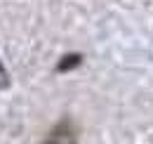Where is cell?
I'll return each instance as SVG.
<instances>
[{
    "instance_id": "1",
    "label": "cell",
    "mask_w": 153,
    "mask_h": 144,
    "mask_svg": "<svg viewBox=\"0 0 153 144\" xmlns=\"http://www.w3.org/2000/svg\"><path fill=\"white\" fill-rule=\"evenodd\" d=\"M42 144H78V128L71 118H61L57 125L50 130L47 140Z\"/></svg>"
},
{
    "instance_id": "2",
    "label": "cell",
    "mask_w": 153,
    "mask_h": 144,
    "mask_svg": "<svg viewBox=\"0 0 153 144\" xmlns=\"http://www.w3.org/2000/svg\"><path fill=\"white\" fill-rule=\"evenodd\" d=\"M80 64H82V54H78V52L64 54V57L59 59V64H57V71H59V73L73 71V69H76V66H80Z\"/></svg>"
},
{
    "instance_id": "3",
    "label": "cell",
    "mask_w": 153,
    "mask_h": 144,
    "mask_svg": "<svg viewBox=\"0 0 153 144\" xmlns=\"http://www.w3.org/2000/svg\"><path fill=\"white\" fill-rule=\"evenodd\" d=\"M5 88H10V73H7V69L0 62V90H5Z\"/></svg>"
}]
</instances>
